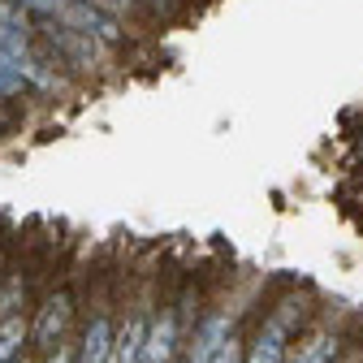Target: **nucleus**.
I'll use <instances>...</instances> for the list:
<instances>
[{
  "label": "nucleus",
  "mask_w": 363,
  "mask_h": 363,
  "mask_svg": "<svg viewBox=\"0 0 363 363\" xmlns=\"http://www.w3.org/2000/svg\"><path fill=\"white\" fill-rule=\"evenodd\" d=\"M78 290L69 281L43 290L35 303H30V354H52L57 346L74 342V325H78Z\"/></svg>",
  "instance_id": "nucleus-1"
},
{
  "label": "nucleus",
  "mask_w": 363,
  "mask_h": 363,
  "mask_svg": "<svg viewBox=\"0 0 363 363\" xmlns=\"http://www.w3.org/2000/svg\"><path fill=\"white\" fill-rule=\"evenodd\" d=\"M35 39H39V48L48 52L61 69H74V74H96L104 61H108V48L104 43H96L91 35L57 22V18H43L35 22Z\"/></svg>",
  "instance_id": "nucleus-2"
},
{
  "label": "nucleus",
  "mask_w": 363,
  "mask_h": 363,
  "mask_svg": "<svg viewBox=\"0 0 363 363\" xmlns=\"http://www.w3.org/2000/svg\"><path fill=\"white\" fill-rule=\"evenodd\" d=\"M113 325H117V298L96 290L91 311L78 320L74 333V363H113Z\"/></svg>",
  "instance_id": "nucleus-3"
},
{
  "label": "nucleus",
  "mask_w": 363,
  "mask_h": 363,
  "mask_svg": "<svg viewBox=\"0 0 363 363\" xmlns=\"http://www.w3.org/2000/svg\"><path fill=\"white\" fill-rule=\"evenodd\" d=\"M298 307H303L298 298H286L277 311H272L268 320L255 329V337L247 342L242 363H286V354H290V337H294V329L303 325V311H298Z\"/></svg>",
  "instance_id": "nucleus-4"
},
{
  "label": "nucleus",
  "mask_w": 363,
  "mask_h": 363,
  "mask_svg": "<svg viewBox=\"0 0 363 363\" xmlns=\"http://www.w3.org/2000/svg\"><path fill=\"white\" fill-rule=\"evenodd\" d=\"M152 311H156L152 294H130L121 303V315H117V325H113V363H139L143 359Z\"/></svg>",
  "instance_id": "nucleus-5"
},
{
  "label": "nucleus",
  "mask_w": 363,
  "mask_h": 363,
  "mask_svg": "<svg viewBox=\"0 0 363 363\" xmlns=\"http://www.w3.org/2000/svg\"><path fill=\"white\" fill-rule=\"evenodd\" d=\"M182 346H186V337H182V329H177V311H173V303H160V311H152L139 363H177Z\"/></svg>",
  "instance_id": "nucleus-6"
},
{
  "label": "nucleus",
  "mask_w": 363,
  "mask_h": 363,
  "mask_svg": "<svg viewBox=\"0 0 363 363\" xmlns=\"http://www.w3.org/2000/svg\"><path fill=\"white\" fill-rule=\"evenodd\" d=\"M234 337V315L230 311H208V315H199V325L191 329V350H186V359L182 363H212V354Z\"/></svg>",
  "instance_id": "nucleus-7"
},
{
  "label": "nucleus",
  "mask_w": 363,
  "mask_h": 363,
  "mask_svg": "<svg viewBox=\"0 0 363 363\" xmlns=\"http://www.w3.org/2000/svg\"><path fill=\"white\" fill-rule=\"evenodd\" d=\"M57 22H65V26L91 35L96 43H104V48H117V43H121V22H117L113 13H104L100 5H86V0H69L65 13H61Z\"/></svg>",
  "instance_id": "nucleus-8"
},
{
  "label": "nucleus",
  "mask_w": 363,
  "mask_h": 363,
  "mask_svg": "<svg viewBox=\"0 0 363 363\" xmlns=\"http://www.w3.org/2000/svg\"><path fill=\"white\" fill-rule=\"evenodd\" d=\"M30 354V315H5L0 320V363H18Z\"/></svg>",
  "instance_id": "nucleus-9"
},
{
  "label": "nucleus",
  "mask_w": 363,
  "mask_h": 363,
  "mask_svg": "<svg viewBox=\"0 0 363 363\" xmlns=\"http://www.w3.org/2000/svg\"><path fill=\"white\" fill-rule=\"evenodd\" d=\"M342 350V337L333 329H320V333H311L307 342H298V350L286 354V363H333Z\"/></svg>",
  "instance_id": "nucleus-10"
},
{
  "label": "nucleus",
  "mask_w": 363,
  "mask_h": 363,
  "mask_svg": "<svg viewBox=\"0 0 363 363\" xmlns=\"http://www.w3.org/2000/svg\"><path fill=\"white\" fill-rule=\"evenodd\" d=\"M13 5H18L22 13H30L35 22H43V18H61L69 0H13Z\"/></svg>",
  "instance_id": "nucleus-11"
},
{
  "label": "nucleus",
  "mask_w": 363,
  "mask_h": 363,
  "mask_svg": "<svg viewBox=\"0 0 363 363\" xmlns=\"http://www.w3.org/2000/svg\"><path fill=\"white\" fill-rule=\"evenodd\" d=\"M242 350H247V337H242V333H234L230 342H225V346L212 354V363H242Z\"/></svg>",
  "instance_id": "nucleus-12"
},
{
  "label": "nucleus",
  "mask_w": 363,
  "mask_h": 363,
  "mask_svg": "<svg viewBox=\"0 0 363 363\" xmlns=\"http://www.w3.org/2000/svg\"><path fill=\"white\" fill-rule=\"evenodd\" d=\"M86 5H100V9H104V13H113V18H117L121 9H130V5H121V0H86Z\"/></svg>",
  "instance_id": "nucleus-13"
},
{
  "label": "nucleus",
  "mask_w": 363,
  "mask_h": 363,
  "mask_svg": "<svg viewBox=\"0 0 363 363\" xmlns=\"http://www.w3.org/2000/svg\"><path fill=\"white\" fill-rule=\"evenodd\" d=\"M5 121H9V113H5V108H0V125H5Z\"/></svg>",
  "instance_id": "nucleus-14"
},
{
  "label": "nucleus",
  "mask_w": 363,
  "mask_h": 363,
  "mask_svg": "<svg viewBox=\"0 0 363 363\" xmlns=\"http://www.w3.org/2000/svg\"><path fill=\"white\" fill-rule=\"evenodd\" d=\"M18 363H35V354H26V359H18Z\"/></svg>",
  "instance_id": "nucleus-15"
},
{
  "label": "nucleus",
  "mask_w": 363,
  "mask_h": 363,
  "mask_svg": "<svg viewBox=\"0 0 363 363\" xmlns=\"http://www.w3.org/2000/svg\"><path fill=\"white\" fill-rule=\"evenodd\" d=\"M0 268H5V264H0Z\"/></svg>",
  "instance_id": "nucleus-16"
}]
</instances>
